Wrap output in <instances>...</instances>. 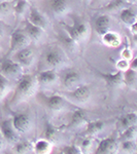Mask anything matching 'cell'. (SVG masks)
Listing matches in <instances>:
<instances>
[{"instance_id":"obj_1","label":"cell","mask_w":137,"mask_h":154,"mask_svg":"<svg viewBox=\"0 0 137 154\" xmlns=\"http://www.w3.org/2000/svg\"><path fill=\"white\" fill-rule=\"evenodd\" d=\"M39 84L35 75L32 74H23L18 79L14 93L11 100V105H19L32 98L38 91Z\"/></svg>"},{"instance_id":"obj_2","label":"cell","mask_w":137,"mask_h":154,"mask_svg":"<svg viewBox=\"0 0 137 154\" xmlns=\"http://www.w3.org/2000/svg\"><path fill=\"white\" fill-rule=\"evenodd\" d=\"M40 64L43 66L42 70L54 69L57 70L67 63V54L58 44H53L46 48L40 57Z\"/></svg>"},{"instance_id":"obj_3","label":"cell","mask_w":137,"mask_h":154,"mask_svg":"<svg viewBox=\"0 0 137 154\" xmlns=\"http://www.w3.org/2000/svg\"><path fill=\"white\" fill-rule=\"evenodd\" d=\"M64 31L68 34L71 38H73L79 44L81 42H84L87 39H89L91 35V28L89 23L81 19H74L72 25H68L63 23Z\"/></svg>"},{"instance_id":"obj_4","label":"cell","mask_w":137,"mask_h":154,"mask_svg":"<svg viewBox=\"0 0 137 154\" xmlns=\"http://www.w3.org/2000/svg\"><path fill=\"white\" fill-rule=\"evenodd\" d=\"M31 39L27 35L24 29H17L14 30L11 35V42H9V49L7 51L5 58H7L11 54H14L22 48H25L30 45Z\"/></svg>"},{"instance_id":"obj_5","label":"cell","mask_w":137,"mask_h":154,"mask_svg":"<svg viewBox=\"0 0 137 154\" xmlns=\"http://www.w3.org/2000/svg\"><path fill=\"white\" fill-rule=\"evenodd\" d=\"M23 67L14 59L4 58L0 62V73L7 79H19L23 75Z\"/></svg>"},{"instance_id":"obj_6","label":"cell","mask_w":137,"mask_h":154,"mask_svg":"<svg viewBox=\"0 0 137 154\" xmlns=\"http://www.w3.org/2000/svg\"><path fill=\"white\" fill-rule=\"evenodd\" d=\"M63 97L72 103L83 105L91 99V88L86 84H81L72 91H67L63 94Z\"/></svg>"},{"instance_id":"obj_7","label":"cell","mask_w":137,"mask_h":154,"mask_svg":"<svg viewBox=\"0 0 137 154\" xmlns=\"http://www.w3.org/2000/svg\"><path fill=\"white\" fill-rule=\"evenodd\" d=\"M59 80L62 86L67 91H72L81 85V75L75 69H66L59 75Z\"/></svg>"},{"instance_id":"obj_8","label":"cell","mask_w":137,"mask_h":154,"mask_svg":"<svg viewBox=\"0 0 137 154\" xmlns=\"http://www.w3.org/2000/svg\"><path fill=\"white\" fill-rule=\"evenodd\" d=\"M14 60L18 62L23 68H29L33 65L34 61H35V51L29 45L14 53Z\"/></svg>"},{"instance_id":"obj_9","label":"cell","mask_w":137,"mask_h":154,"mask_svg":"<svg viewBox=\"0 0 137 154\" xmlns=\"http://www.w3.org/2000/svg\"><path fill=\"white\" fill-rule=\"evenodd\" d=\"M0 131L6 143L14 145L20 140L19 133L14 130L11 119H4L0 121Z\"/></svg>"},{"instance_id":"obj_10","label":"cell","mask_w":137,"mask_h":154,"mask_svg":"<svg viewBox=\"0 0 137 154\" xmlns=\"http://www.w3.org/2000/svg\"><path fill=\"white\" fill-rule=\"evenodd\" d=\"M14 130L19 134H26L32 126V119L28 113H17L11 119Z\"/></svg>"},{"instance_id":"obj_11","label":"cell","mask_w":137,"mask_h":154,"mask_svg":"<svg viewBox=\"0 0 137 154\" xmlns=\"http://www.w3.org/2000/svg\"><path fill=\"white\" fill-rule=\"evenodd\" d=\"M43 103L52 112H60L66 107V99L58 94L43 97Z\"/></svg>"},{"instance_id":"obj_12","label":"cell","mask_w":137,"mask_h":154,"mask_svg":"<svg viewBox=\"0 0 137 154\" xmlns=\"http://www.w3.org/2000/svg\"><path fill=\"white\" fill-rule=\"evenodd\" d=\"M99 76L104 80L106 86L109 88H118L125 85L124 84V72L118 71L113 73H105V72H98Z\"/></svg>"},{"instance_id":"obj_13","label":"cell","mask_w":137,"mask_h":154,"mask_svg":"<svg viewBox=\"0 0 137 154\" xmlns=\"http://www.w3.org/2000/svg\"><path fill=\"white\" fill-rule=\"evenodd\" d=\"M49 9L54 16L63 17L70 11L69 0H48Z\"/></svg>"},{"instance_id":"obj_14","label":"cell","mask_w":137,"mask_h":154,"mask_svg":"<svg viewBox=\"0 0 137 154\" xmlns=\"http://www.w3.org/2000/svg\"><path fill=\"white\" fill-rule=\"evenodd\" d=\"M118 151V143L113 136L107 137L99 142L94 154H116Z\"/></svg>"},{"instance_id":"obj_15","label":"cell","mask_w":137,"mask_h":154,"mask_svg":"<svg viewBox=\"0 0 137 154\" xmlns=\"http://www.w3.org/2000/svg\"><path fill=\"white\" fill-rule=\"evenodd\" d=\"M36 78L39 86H49L53 85L59 80V74L57 73V70L46 69V70H41L36 75Z\"/></svg>"},{"instance_id":"obj_16","label":"cell","mask_w":137,"mask_h":154,"mask_svg":"<svg viewBox=\"0 0 137 154\" xmlns=\"http://www.w3.org/2000/svg\"><path fill=\"white\" fill-rule=\"evenodd\" d=\"M28 21L31 24L35 25L37 27H40L41 29L46 30L48 28V19L44 17V14H42L35 6H30L29 7V14H28Z\"/></svg>"},{"instance_id":"obj_17","label":"cell","mask_w":137,"mask_h":154,"mask_svg":"<svg viewBox=\"0 0 137 154\" xmlns=\"http://www.w3.org/2000/svg\"><path fill=\"white\" fill-rule=\"evenodd\" d=\"M59 41L61 43V48L65 51L66 54H75L79 49V43L76 42L73 38H71L68 34L64 31V34L59 36Z\"/></svg>"},{"instance_id":"obj_18","label":"cell","mask_w":137,"mask_h":154,"mask_svg":"<svg viewBox=\"0 0 137 154\" xmlns=\"http://www.w3.org/2000/svg\"><path fill=\"white\" fill-rule=\"evenodd\" d=\"M130 6V2L127 0H109L105 5H103L100 8L102 12L105 14H113L116 11H121L122 9Z\"/></svg>"},{"instance_id":"obj_19","label":"cell","mask_w":137,"mask_h":154,"mask_svg":"<svg viewBox=\"0 0 137 154\" xmlns=\"http://www.w3.org/2000/svg\"><path fill=\"white\" fill-rule=\"evenodd\" d=\"M89 122L88 118L86 116L84 110L81 109H76L75 111H73V113L70 116V120L68 123V128H79V126L87 125V123Z\"/></svg>"},{"instance_id":"obj_20","label":"cell","mask_w":137,"mask_h":154,"mask_svg":"<svg viewBox=\"0 0 137 154\" xmlns=\"http://www.w3.org/2000/svg\"><path fill=\"white\" fill-rule=\"evenodd\" d=\"M110 22L111 20L109 18L108 14H101L98 18L95 20V23H94V26H95V30L99 36H102L106 33L107 31H109V28H110Z\"/></svg>"},{"instance_id":"obj_21","label":"cell","mask_w":137,"mask_h":154,"mask_svg":"<svg viewBox=\"0 0 137 154\" xmlns=\"http://www.w3.org/2000/svg\"><path fill=\"white\" fill-rule=\"evenodd\" d=\"M25 32L27 33V35L29 36V38L31 39V41H38L42 38L44 34V30L41 29L40 27H37L35 25L31 24L27 20L25 23Z\"/></svg>"},{"instance_id":"obj_22","label":"cell","mask_w":137,"mask_h":154,"mask_svg":"<svg viewBox=\"0 0 137 154\" xmlns=\"http://www.w3.org/2000/svg\"><path fill=\"white\" fill-rule=\"evenodd\" d=\"M101 41L102 43L109 46V48H118L122 42L121 36L119 35V33L114 31H110V30L101 36Z\"/></svg>"},{"instance_id":"obj_23","label":"cell","mask_w":137,"mask_h":154,"mask_svg":"<svg viewBox=\"0 0 137 154\" xmlns=\"http://www.w3.org/2000/svg\"><path fill=\"white\" fill-rule=\"evenodd\" d=\"M137 125V112H129L121 116L118 120V128L121 130H125L132 125Z\"/></svg>"},{"instance_id":"obj_24","label":"cell","mask_w":137,"mask_h":154,"mask_svg":"<svg viewBox=\"0 0 137 154\" xmlns=\"http://www.w3.org/2000/svg\"><path fill=\"white\" fill-rule=\"evenodd\" d=\"M136 17H137L136 11L133 7L128 6L119 11V19H121V21L124 24L128 25V26H130L134 22H136Z\"/></svg>"},{"instance_id":"obj_25","label":"cell","mask_w":137,"mask_h":154,"mask_svg":"<svg viewBox=\"0 0 137 154\" xmlns=\"http://www.w3.org/2000/svg\"><path fill=\"white\" fill-rule=\"evenodd\" d=\"M52 149H53L52 142H49L46 139L38 140L33 145L34 154H51Z\"/></svg>"},{"instance_id":"obj_26","label":"cell","mask_w":137,"mask_h":154,"mask_svg":"<svg viewBox=\"0 0 137 154\" xmlns=\"http://www.w3.org/2000/svg\"><path fill=\"white\" fill-rule=\"evenodd\" d=\"M104 128V122L102 120H94V121H89L86 125V131L84 134L87 136L93 137L99 134L100 131L103 130Z\"/></svg>"},{"instance_id":"obj_27","label":"cell","mask_w":137,"mask_h":154,"mask_svg":"<svg viewBox=\"0 0 137 154\" xmlns=\"http://www.w3.org/2000/svg\"><path fill=\"white\" fill-rule=\"evenodd\" d=\"M58 135H59V130L52 125L49 121H46L44 123V130H43V136L44 139L49 140V142H54L58 139Z\"/></svg>"},{"instance_id":"obj_28","label":"cell","mask_w":137,"mask_h":154,"mask_svg":"<svg viewBox=\"0 0 137 154\" xmlns=\"http://www.w3.org/2000/svg\"><path fill=\"white\" fill-rule=\"evenodd\" d=\"M14 152L17 154H28L33 150V144L28 140H19L14 144Z\"/></svg>"},{"instance_id":"obj_29","label":"cell","mask_w":137,"mask_h":154,"mask_svg":"<svg viewBox=\"0 0 137 154\" xmlns=\"http://www.w3.org/2000/svg\"><path fill=\"white\" fill-rule=\"evenodd\" d=\"M30 4L28 0H16V2L14 3V14H16V17H22L26 14V11L29 9Z\"/></svg>"},{"instance_id":"obj_30","label":"cell","mask_w":137,"mask_h":154,"mask_svg":"<svg viewBox=\"0 0 137 154\" xmlns=\"http://www.w3.org/2000/svg\"><path fill=\"white\" fill-rule=\"evenodd\" d=\"M124 84L129 88H135L137 85V71L129 68L124 72Z\"/></svg>"},{"instance_id":"obj_31","label":"cell","mask_w":137,"mask_h":154,"mask_svg":"<svg viewBox=\"0 0 137 154\" xmlns=\"http://www.w3.org/2000/svg\"><path fill=\"white\" fill-rule=\"evenodd\" d=\"M136 138H137V125L129 126V128L123 130L122 134L119 137V140L122 142V141H127V140H135Z\"/></svg>"},{"instance_id":"obj_32","label":"cell","mask_w":137,"mask_h":154,"mask_svg":"<svg viewBox=\"0 0 137 154\" xmlns=\"http://www.w3.org/2000/svg\"><path fill=\"white\" fill-rule=\"evenodd\" d=\"M11 89V80L7 79L5 76H3L0 73V101L9 93Z\"/></svg>"},{"instance_id":"obj_33","label":"cell","mask_w":137,"mask_h":154,"mask_svg":"<svg viewBox=\"0 0 137 154\" xmlns=\"http://www.w3.org/2000/svg\"><path fill=\"white\" fill-rule=\"evenodd\" d=\"M136 147L137 143L135 140H127V141H122L121 142V148L127 154H133L136 152Z\"/></svg>"},{"instance_id":"obj_34","label":"cell","mask_w":137,"mask_h":154,"mask_svg":"<svg viewBox=\"0 0 137 154\" xmlns=\"http://www.w3.org/2000/svg\"><path fill=\"white\" fill-rule=\"evenodd\" d=\"M14 9V2L11 1H0V16H6L9 14Z\"/></svg>"},{"instance_id":"obj_35","label":"cell","mask_w":137,"mask_h":154,"mask_svg":"<svg viewBox=\"0 0 137 154\" xmlns=\"http://www.w3.org/2000/svg\"><path fill=\"white\" fill-rule=\"evenodd\" d=\"M126 44L124 46V48L122 49L121 51V59H125V60H128V61H131L133 59V54H132V48L129 43V40L128 38H126Z\"/></svg>"},{"instance_id":"obj_36","label":"cell","mask_w":137,"mask_h":154,"mask_svg":"<svg viewBox=\"0 0 137 154\" xmlns=\"http://www.w3.org/2000/svg\"><path fill=\"white\" fill-rule=\"evenodd\" d=\"M60 154H83L81 148L75 145H67L61 149Z\"/></svg>"},{"instance_id":"obj_37","label":"cell","mask_w":137,"mask_h":154,"mask_svg":"<svg viewBox=\"0 0 137 154\" xmlns=\"http://www.w3.org/2000/svg\"><path fill=\"white\" fill-rule=\"evenodd\" d=\"M94 146V140L92 137L88 136L86 139L81 142V152H88V151L91 150Z\"/></svg>"},{"instance_id":"obj_38","label":"cell","mask_w":137,"mask_h":154,"mask_svg":"<svg viewBox=\"0 0 137 154\" xmlns=\"http://www.w3.org/2000/svg\"><path fill=\"white\" fill-rule=\"evenodd\" d=\"M116 67L118 71L125 72L126 70H128V69L130 68V61L125 60V59H119L116 63Z\"/></svg>"},{"instance_id":"obj_39","label":"cell","mask_w":137,"mask_h":154,"mask_svg":"<svg viewBox=\"0 0 137 154\" xmlns=\"http://www.w3.org/2000/svg\"><path fill=\"white\" fill-rule=\"evenodd\" d=\"M5 140H4L3 136H2L1 131H0V153L2 152V150L4 149V147H5Z\"/></svg>"},{"instance_id":"obj_40","label":"cell","mask_w":137,"mask_h":154,"mask_svg":"<svg viewBox=\"0 0 137 154\" xmlns=\"http://www.w3.org/2000/svg\"><path fill=\"white\" fill-rule=\"evenodd\" d=\"M130 68L133 69V70L137 71V57H135L134 59L131 60V62H130Z\"/></svg>"},{"instance_id":"obj_41","label":"cell","mask_w":137,"mask_h":154,"mask_svg":"<svg viewBox=\"0 0 137 154\" xmlns=\"http://www.w3.org/2000/svg\"><path fill=\"white\" fill-rule=\"evenodd\" d=\"M130 31H131L132 35L137 34V22H134L133 24L130 25Z\"/></svg>"},{"instance_id":"obj_42","label":"cell","mask_w":137,"mask_h":154,"mask_svg":"<svg viewBox=\"0 0 137 154\" xmlns=\"http://www.w3.org/2000/svg\"><path fill=\"white\" fill-rule=\"evenodd\" d=\"M132 44H133L134 48H137V34H134L132 37Z\"/></svg>"},{"instance_id":"obj_43","label":"cell","mask_w":137,"mask_h":154,"mask_svg":"<svg viewBox=\"0 0 137 154\" xmlns=\"http://www.w3.org/2000/svg\"><path fill=\"white\" fill-rule=\"evenodd\" d=\"M2 33H3V30H2V27H1V25H0V37L2 36Z\"/></svg>"},{"instance_id":"obj_44","label":"cell","mask_w":137,"mask_h":154,"mask_svg":"<svg viewBox=\"0 0 137 154\" xmlns=\"http://www.w3.org/2000/svg\"><path fill=\"white\" fill-rule=\"evenodd\" d=\"M96 1H103V0H92V2L90 4H93L94 2H96Z\"/></svg>"},{"instance_id":"obj_45","label":"cell","mask_w":137,"mask_h":154,"mask_svg":"<svg viewBox=\"0 0 137 154\" xmlns=\"http://www.w3.org/2000/svg\"><path fill=\"white\" fill-rule=\"evenodd\" d=\"M84 2H86V3H91L92 2V0H84Z\"/></svg>"},{"instance_id":"obj_46","label":"cell","mask_w":137,"mask_h":154,"mask_svg":"<svg viewBox=\"0 0 137 154\" xmlns=\"http://www.w3.org/2000/svg\"><path fill=\"white\" fill-rule=\"evenodd\" d=\"M127 1H129V2H137V0H127Z\"/></svg>"},{"instance_id":"obj_47","label":"cell","mask_w":137,"mask_h":154,"mask_svg":"<svg viewBox=\"0 0 137 154\" xmlns=\"http://www.w3.org/2000/svg\"><path fill=\"white\" fill-rule=\"evenodd\" d=\"M0 154H1V153H0ZM2 154H12V153H2Z\"/></svg>"},{"instance_id":"obj_48","label":"cell","mask_w":137,"mask_h":154,"mask_svg":"<svg viewBox=\"0 0 137 154\" xmlns=\"http://www.w3.org/2000/svg\"><path fill=\"white\" fill-rule=\"evenodd\" d=\"M136 22H137V17H136Z\"/></svg>"},{"instance_id":"obj_49","label":"cell","mask_w":137,"mask_h":154,"mask_svg":"<svg viewBox=\"0 0 137 154\" xmlns=\"http://www.w3.org/2000/svg\"><path fill=\"white\" fill-rule=\"evenodd\" d=\"M136 152H137V147H136Z\"/></svg>"},{"instance_id":"obj_50","label":"cell","mask_w":137,"mask_h":154,"mask_svg":"<svg viewBox=\"0 0 137 154\" xmlns=\"http://www.w3.org/2000/svg\"><path fill=\"white\" fill-rule=\"evenodd\" d=\"M0 1H3V0H0Z\"/></svg>"}]
</instances>
